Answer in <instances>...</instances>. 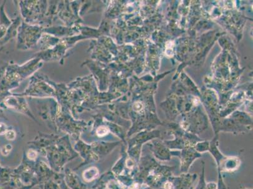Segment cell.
Returning a JSON list of instances; mask_svg holds the SVG:
<instances>
[{
	"label": "cell",
	"mask_w": 253,
	"mask_h": 189,
	"mask_svg": "<svg viewBox=\"0 0 253 189\" xmlns=\"http://www.w3.org/2000/svg\"><path fill=\"white\" fill-rule=\"evenodd\" d=\"M108 189H122L120 184L114 180H112L108 183L106 185Z\"/></svg>",
	"instance_id": "cell-3"
},
{
	"label": "cell",
	"mask_w": 253,
	"mask_h": 189,
	"mask_svg": "<svg viewBox=\"0 0 253 189\" xmlns=\"http://www.w3.org/2000/svg\"><path fill=\"white\" fill-rule=\"evenodd\" d=\"M27 156L28 158L30 159V160H35L37 157V152L33 150H30L28 151L27 153Z\"/></svg>",
	"instance_id": "cell-6"
},
{
	"label": "cell",
	"mask_w": 253,
	"mask_h": 189,
	"mask_svg": "<svg viewBox=\"0 0 253 189\" xmlns=\"http://www.w3.org/2000/svg\"><path fill=\"white\" fill-rule=\"evenodd\" d=\"M99 171L96 167H91L84 171L82 177L84 180L86 182H91L98 177Z\"/></svg>",
	"instance_id": "cell-1"
},
{
	"label": "cell",
	"mask_w": 253,
	"mask_h": 189,
	"mask_svg": "<svg viewBox=\"0 0 253 189\" xmlns=\"http://www.w3.org/2000/svg\"><path fill=\"white\" fill-rule=\"evenodd\" d=\"M5 136L6 139L8 140H13L16 137V133L15 131L10 130V131H7L5 133Z\"/></svg>",
	"instance_id": "cell-5"
},
{
	"label": "cell",
	"mask_w": 253,
	"mask_h": 189,
	"mask_svg": "<svg viewBox=\"0 0 253 189\" xmlns=\"http://www.w3.org/2000/svg\"><path fill=\"white\" fill-rule=\"evenodd\" d=\"M109 132V128L106 127V126H100L96 130V134L98 135L99 137H103L106 135Z\"/></svg>",
	"instance_id": "cell-2"
},
{
	"label": "cell",
	"mask_w": 253,
	"mask_h": 189,
	"mask_svg": "<svg viewBox=\"0 0 253 189\" xmlns=\"http://www.w3.org/2000/svg\"><path fill=\"white\" fill-rule=\"evenodd\" d=\"M7 131V127L4 123H0V134H3Z\"/></svg>",
	"instance_id": "cell-7"
},
{
	"label": "cell",
	"mask_w": 253,
	"mask_h": 189,
	"mask_svg": "<svg viewBox=\"0 0 253 189\" xmlns=\"http://www.w3.org/2000/svg\"><path fill=\"white\" fill-rule=\"evenodd\" d=\"M12 150V146L10 144H7V145L4 146L2 147L1 150V152L3 156H7L9 154L11 151Z\"/></svg>",
	"instance_id": "cell-4"
}]
</instances>
